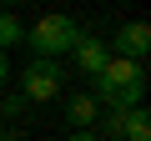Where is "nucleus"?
<instances>
[{
    "instance_id": "obj_1",
    "label": "nucleus",
    "mask_w": 151,
    "mask_h": 141,
    "mask_svg": "<svg viewBox=\"0 0 151 141\" xmlns=\"http://www.w3.org/2000/svg\"><path fill=\"white\" fill-rule=\"evenodd\" d=\"M91 96H96V106L131 111V106H141V96H146V70H141L136 60H121V55H111V60L101 65V76H96Z\"/></svg>"
},
{
    "instance_id": "obj_2",
    "label": "nucleus",
    "mask_w": 151,
    "mask_h": 141,
    "mask_svg": "<svg viewBox=\"0 0 151 141\" xmlns=\"http://www.w3.org/2000/svg\"><path fill=\"white\" fill-rule=\"evenodd\" d=\"M81 35H86V30L76 25L70 15H40L35 25H25V45L35 50V60H55V55H65Z\"/></svg>"
},
{
    "instance_id": "obj_3",
    "label": "nucleus",
    "mask_w": 151,
    "mask_h": 141,
    "mask_svg": "<svg viewBox=\"0 0 151 141\" xmlns=\"http://www.w3.org/2000/svg\"><path fill=\"white\" fill-rule=\"evenodd\" d=\"M60 86H65V76H60L55 60H30V65L20 70V96H25V106H35V101H55Z\"/></svg>"
},
{
    "instance_id": "obj_4",
    "label": "nucleus",
    "mask_w": 151,
    "mask_h": 141,
    "mask_svg": "<svg viewBox=\"0 0 151 141\" xmlns=\"http://www.w3.org/2000/svg\"><path fill=\"white\" fill-rule=\"evenodd\" d=\"M106 45H116L111 55H121V60H136V65H141V55L151 50V25H146V20H126V25L116 30V40H106Z\"/></svg>"
},
{
    "instance_id": "obj_5",
    "label": "nucleus",
    "mask_w": 151,
    "mask_h": 141,
    "mask_svg": "<svg viewBox=\"0 0 151 141\" xmlns=\"http://www.w3.org/2000/svg\"><path fill=\"white\" fill-rule=\"evenodd\" d=\"M70 55H76V70L96 81V76H101V65L111 60V45H106V40H96V35H81V40L70 45Z\"/></svg>"
},
{
    "instance_id": "obj_6",
    "label": "nucleus",
    "mask_w": 151,
    "mask_h": 141,
    "mask_svg": "<svg viewBox=\"0 0 151 141\" xmlns=\"http://www.w3.org/2000/svg\"><path fill=\"white\" fill-rule=\"evenodd\" d=\"M96 111H101V106H96L91 91H76V96L65 101V121H70L76 131H91V126H96Z\"/></svg>"
},
{
    "instance_id": "obj_7",
    "label": "nucleus",
    "mask_w": 151,
    "mask_h": 141,
    "mask_svg": "<svg viewBox=\"0 0 151 141\" xmlns=\"http://www.w3.org/2000/svg\"><path fill=\"white\" fill-rule=\"evenodd\" d=\"M121 141H151V116H146V106H131V111L121 116Z\"/></svg>"
},
{
    "instance_id": "obj_8",
    "label": "nucleus",
    "mask_w": 151,
    "mask_h": 141,
    "mask_svg": "<svg viewBox=\"0 0 151 141\" xmlns=\"http://www.w3.org/2000/svg\"><path fill=\"white\" fill-rule=\"evenodd\" d=\"M20 40H25V25L15 15H0V55H5L10 45H20Z\"/></svg>"
},
{
    "instance_id": "obj_9",
    "label": "nucleus",
    "mask_w": 151,
    "mask_h": 141,
    "mask_svg": "<svg viewBox=\"0 0 151 141\" xmlns=\"http://www.w3.org/2000/svg\"><path fill=\"white\" fill-rule=\"evenodd\" d=\"M0 111L5 116H25V96L15 91V96H0Z\"/></svg>"
},
{
    "instance_id": "obj_10",
    "label": "nucleus",
    "mask_w": 151,
    "mask_h": 141,
    "mask_svg": "<svg viewBox=\"0 0 151 141\" xmlns=\"http://www.w3.org/2000/svg\"><path fill=\"white\" fill-rule=\"evenodd\" d=\"M121 116H126V111H106V121H101V131H106L111 141H121Z\"/></svg>"
},
{
    "instance_id": "obj_11",
    "label": "nucleus",
    "mask_w": 151,
    "mask_h": 141,
    "mask_svg": "<svg viewBox=\"0 0 151 141\" xmlns=\"http://www.w3.org/2000/svg\"><path fill=\"white\" fill-rule=\"evenodd\" d=\"M65 141H101V136H96V131H70Z\"/></svg>"
},
{
    "instance_id": "obj_12",
    "label": "nucleus",
    "mask_w": 151,
    "mask_h": 141,
    "mask_svg": "<svg viewBox=\"0 0 151 141\" xmlns=\"http://www.w3.org/2000/svg\"><path fill=\"white\" fill-rule=\"evenodd\" d=\"M5 81H10V60L0 55V91H5Z\"/></svg>"
},
{
    "instance_id": "obj_13",
    "label": "nucleus",
    "mask_w": 151,
    "mask_h": 141,
    "mask_svg": "<svg viewBox=\"0 0 151 141\" xmlns=\"http://www.w3.org/2000/svg\"><path fill=\"white\" fill-rule=\"evenodd\" d=\"M5 141H20V136H5Z\"/></svg>"
}]
</instances>
